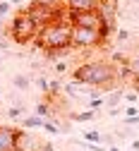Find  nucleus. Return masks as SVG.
I'll return each mask as SVG.
<instances>
[{"mask_svg": "<svg viewBox=\"0 0 139 151\" xmlns=\"http://www.w3.org/2000/svg\"><path fill=\"white\" fill-rule=\"evenodd\" d=\"M122 99H125L127 103H132V106H134V103L139 101V96H137V93H134V91H127V93H125V96H122Z\"/></svg>", "mask_w": 139, "mask_h": 151, "instance_id": "obj_23", "label": "nucleus"}, {"mask_svg": "<svg viewBox=\"0 0 139 151\" xmlns=\"http://www.w3.org/2000/svg\"><path fill=\"white\" fill-rule=\"evenodd\" d=\"M70 24H72V27H84V29H101V31L108 36V31H106V27H103V19H101V14H98L96 10L70 14Z\"/></svg>", "mask_w": 139, "mask_h": 151, "instance_id": "obj_5", "label": "nucleus"}, {"mask_svg": "<svg viewBox=\"0 0 139 151\" xmlns=\"http://www.w3.org/2000/svg\"><path fill=\"white\" fill-rule=\"evenodd\" d=\"M48 82H50V79H46L43 74L36 79V86H38V91H41V93H46V96H48Z\"/></svg>", "mask_w": 139, "mask_h": 151, "instance_id": "obj_19", "label": "nucleus"}, {"mask_svg": "<svg viewBox=\"0 0 139 151\" xmlns=\"http://www.w3.org/2000/svg\"><path fill=\"white\" fill-rule=\"evenodd\" d=\"M38 146H41V142H36L31 134H27V132L19 129V137H17V151H38Z\"/></svg>", "mask_w": 139, "mask_h": 151, "instance_id": "obj_8", "label": "nucleus"}, {"mask_svg": "<svg viewBox=\"0 0 139 151\" xmlns=\"http://www.w3.org/2000/svg\"><path fill=\"white\" fill-rule=\"evenodd\" d=\"M103 106H106V101H103L101 96H94V99L89 101V110H94V113H96V110H101Z\"/></svg>", "mask_w": 139, "mask_h": 151, "instance_id": "obj_18", "label": "nucleus"}, {"mask_svg": "<svg viewBox=\"0 0 139 151\" xmlns=\"http://www.w3.org/2000/svg\"><path fill=\"white\" fill-rule=\"evenodd\" d=\"M122 96H125V89H122V86H120V89H115V91H110L108 96L103 99V101H106V108H108V110H115L117 106H120Z\"/></svg>", "mask_w": 139, "mask_h": 151, "instance_id": "obj_9", "label": "nucleus"}, {"mask_svg": "<svg viewBox=\"0 0 139 151\" xmlns=\"http://www.w3.org/2000/svg\"><path fill=\"white\" fill-rule=\"evenodd\" d=\"M108 151H120V149H117V146L113 144V146H108Z\"/></svg>", "mask_w": 139, "mask_h": 151, "instance_id": "obj_29", "label": "nucleus"}, {"mask_svg": "<svg viewBox=\"0 0 139 151\" xmlns=\"http://www.w3.org/2000/svg\"><path fill=\"white\" fill-rule=\"evenodd\" d=\"M108 36L101 29H84V27H72V48H94V46H103Z\"/></svg>", "mask_w": 139, "mask_h": 151, "instance_id": "obj_4", "label": "nucleus"}, {"mask_svg": "<svg viewBox=\"0 0 139 151\" xmlns=\"http://www.w3.org/2000/svg\"><path fill=\"white\" fill-rule=\"evenodd\" d=\"M38 151H53V144H48V142H41V146H38Z\"/></svg>", "mask_w": 139, "mask_h": 151, "instance_id": "obj_26", "label": "nucleus"}, {"mask_svg": "<svg viewBox=\"0 0 139 151\" xmlns=\"http://www.w3.org/2000/svg\"><path fill=\"white\" fill-rule=\"evenodd\" d=\"M43 129L48 132V134H58V132H60V129H58V125H55V122H50V120H46V122H43Z\"/></svg>", "mask_w": 139, "mask_h": 151, "instance_id": "obj_21", "label": "nucleus"}, {"mask_svg": "<svg viewBox=\"0 0 139 151\" xmlns=\"http://www.w3.org/2000/svg\"><path fill=\"white\" fill-rule=\"evenodd\" d=\"M65 7L70 14L74 12H91L98 7V0H65Z\"/></svg>", "mask_w": 139, "mask_h": 151, "instance_id": "obj_7", "label": "nucleus"}, {"mask_svg": "<svg viewBox=\"0 0 139 151\" xmlns=\"http://www.w3.org/2000/svg\"><path fill=\"white\" fill-rule=\"evenodd\" d=\"M132 86H134V93L139 96V77H134V82H132Z\"/></svg>", "mask_w": 139, "mask_h": 151, "instance_id": "obj_27", "label": "nucleus"}, {"mask_svg": "<svg viewBox=\"0 0 139 151\" xmlns=\"http://www.w3.org/2000/svg\"><path fill=\"white\" fill-rule=\"evenodd\" d=\"M10 7H12V5L7 3V0H0V19H3V17L10 12Z\"/></svg>", "mask_w": 139, "mask_h": 151, "instance_id": "obj_22", "label": "nucleus"}, {"mask_svg": "<svg viewBox=\"0 0 139 151\" xmlns=\"http://www.w3.org/2000/svg\"><path fill=\"white\" fill-rule=\"evenodd\" d=\"M130 146H132V151H139V139H132V144H130Z\"/></svg>", "mask_w": 139, "mask_h": 151, "instance_id": "obj_28", "label": "nucleus"}, {"mask_svg": "<svg viewBox=\"0 0 139 151\" xmlns=\"http://www.w3.org/2000/svg\"><path fill=\"white\" fill-rule=\"evenodd\" d=\"M130 151H132V149H130Z\"/></svg>", "mask_w": 139, "mask_h": 151, "instance_id": "obj_31", "label": "nucleus"}, {"mask_svg": "<svg viewBox=\"0 0 139 151\" xmlns=\"http://www.w3.org/2000/svg\"><path fill=\"white\" fill-rule=\"evenodd\" d=\"M19 129L10 125H0V151H17Z\"/></svg>", "mask_w": 139, "mask_h": 151, "instance_id": "obj_6", "label": "nucleus"}, {"mask_svg": "<svg viewBox=\"0 0 139 151\" xmlns=\"http://www.w3.org/2000/svg\"><path fill=\"white\" fill-rule=\"evenodd\" d=\"M55 74H63V72H67V63H55Z\"/></svg>", "mask_w": 139, "mask_h": 151, "instance_id": "obj_24", "label": "nucleus"}, {"mask_svg": "<svg viewBox=\"0 0 139 151\" xmlns=\"http://www.w3.org/2000/svg\"><path fill=\"white\" fill-rule=\"evenodd\" d=\"M72 79L84 86L113 89V84L117 82V65L106 63V60H89V63H82L72 72Z\"/></svg>", "mask_w": 139, "mask_h": 151, "instance_id": "obj_1", "label": "nucleus"}, {"mask_svg": "<svg viewBox=\"0 0 139 151\" xmlns=\"http://www.w3.org/2000/svg\"><path fill=\"white\" fill-rule=\"evenodd\" d=\"M7 34L12 36L14 43H29V41H36L38 27L34 24V19L29 17V12L22 10V12H17V14L12 17V22H10V27H7Z\"/></svg>", "mask_w": 139, "mask_h": 151, "instance_id": "obj_3", "label": "nucleus"}, {"mask_svg": "<svg viewBox=\"0 0 139 151\" xmlns=\"http://www.w3.org/2000/svg\"><path fill=\"white\" fill-rule=\"evenodd\" d=\"M50 103L48 101H41V103H36V108H34V115H38V118H43V120H48L50 118Z\"/></svg>", "mask_w": 139, "mask_h": 151, "instance_id": "obj_12", "label": "nucleus"}, {"mask_svg": "<svg viewBox=\"0 0 139 151\" xmlns=\"http://www.w3.org/2000/svg\"><path fill=\"white\" fill-rule=\"evenodd\" d=\"M60 91H63V84L58 82V79H50V82H48V96H46V99H55Z\"/></svg>", "mask_w": 139, "mask_h": 151, "instance_id": "obj_14", "label": "nucleus"}, {"mask_svg": "<svg viewBox=\"0 0 139 151\" xmlns=\"http://www.w3.org/2000/svg\"><path fill=\"white\" fill-rule=\"evenodd\" d=\"M70 39H72V24H70V12L63 19H55L50 24H46L36 36V46L48 50H60V48H70Z\"/></svg>", "mask_w": 139, "mask_h": 151, "instance_id": "obj_2", "label": "nucleus"}, {"mask_svg": "<svg viewBox=\"0 0 139 151\" xmlns=\"http://www.w3.org/2000/svg\"><path fill=\"white\" fill-rule=\"evenodd\" d=\"M79 151H86V149H79Z\"/></svg>", "mask_w": 139, "mask_h": 151, "instance_id": "obj_30", "label": "nucleus"}, {"mask_svg": "<svg viewBox=\"0 0 139 151\" xmlns=\"http://www.w3.org/2000/svg\"><path fill=\"white\" fill-rule=\"evenodd\" d=\"M127 70L134 74V77H139V53H137V55H132V58L127 60Z\"/></svg>", "mask_w": 139, "mask_h": 151, "instance_id": "obj_16", "label": "nucleus"}, {"mask_svg": "<svg viewBox=\"0 0 139 151\" xmlns=\"http://www.w3.org/2000/svg\"><path fill=\"white\" fill-rule=\"evenodd\" d=\"M19 122H22L24 127H29V129H36V127H38V129H43V122H46V120H43V118H38V115H29V118H22Z\"/></svg>", "mask_w": 139, "mask_h": 151, "instance_id": "obj_11", "label": "nucleus"}, {"mask_svg": "<svg viewBox=\"0 0 139 151\" xmlns=\"http://www.w3.org/2000/svg\"><path fill=\"white\" fill-rule=\"evenodd\" d=\"M7 115H10L12 120H17V118L22 120V118H24V106H12V108L7 110Z\"/></svg>", "mask_w": 139, "mask_h": 151, "instance_id": "obj_17", "label": "nucleus"}, {"mask_svg": "<svg viewBox=\"0 0 139 151\" xmlns=\"http://www.w3.org/2000/svg\"><path fill=\"white\" fill-rule=\"evenodd\" d=\"M125 115H127V118H134V115H139V113H137V106H127V108H125Z\"/></svg>", "mask_w": 139, "mask_h": 151, "instance_id": "obj_25", "label": "nucleus"}, {"mask_svg": "<svg viewBox=\"0 0 139 151\" xmlns=\"http://www.w3.org/2000/svg\"><path fill=\"white\" fill-rule=\"evenodd\" d=\"M115 41H117V43H125V41H130V31H127V29H117V34H115Z\"/></svg>", "mask_w": 139, "mask_h": 151, "instance_id": "obj_20", "label": "nucleus"}, {"mask_svg": "<svg viewBox=\"0 0 139 151\" xmlns=\"http://www.w3.org/2000/svg\"><path fill=\"white\" fill-rule=\"evenodd\" d=\"M84 142H89V144H101V132L86 129V132H84Z\"/></svg>", "mask_w": 139, "mask_h": 151, "instance_id": "obj_15", "label": "nucleus"}, {"mask_svg": "<svg viewBox=\"0 0 139 151\" xmlns=\"http://www.w3.org/2000/svg\"><path fill=\"white\" fill-rule=\"evenodd\" d=\"M12 86H14L17 91H27V89L31 86V79L27 77V74H14V77H12Z\"/></svg>", "mask_w": 139, "mask_h": 151, "instance_id": "obj_10", "label": "nucleus"}, {"mask_svg": "<svg viewBox=\"0 0 139 151\" xmlns=\"http://www.w3.org/2000/svg\"><path fill=\"white\" fill-rule=\"evenodd\" d=\"M94 118H96L94 110H82V113H74V115H72L74 122H89V120H94Z\"/></svg>", "mask_w": 139, "mask_h": 151, "instance_id": "obj_13", "label": "nucleus"}]
</instances>
